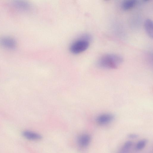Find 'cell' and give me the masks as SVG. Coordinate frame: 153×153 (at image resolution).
<instances>
[{
  "instance_id": "obj_10",
  "label": "cell",
  "mask_w": 153,
  "mask_h": 153,
  "mask_svg": "<svg viewBox=\"0 0 153 153\" xmlns=\"http://www.w3.org/2000/svg\"><path fill=\"white\" fill-rule=\"evenodd\" d=\"M147 142V140L146 139H143L137 143L136 146V148L138 150H140L143 149L146 146Z\"/></svg>"
},
{
  "instance_id": "obj_3",
  "label": "cell",
  "mask_w": 153,
  "mask_h": 153,
  "mask_svg": "<svg viewBox=\"0 0 153 153\" xmlns=\"http://www.w3.org/2000/svg\"><path fill=\"white\" fill-rule=\"evenodd\" d=\"M0 45L6 49H13L16 47V42L12 37L3 36L0 37Z\"/></svg>"
},
{
  "instance_id": "obj_1",
  "label": "cell",
  "mask_w": 153,
  "mask_h": 153,
  "mask_svg": "<svg viewBox=\"0 0 153 153\" xmlns=\"http://www.w3.org/2000/svg\"><path fill=\"white\" fill-rule=\"evenodd\" d=\"M123 61L122 57L114 54H108L102 56L98 60L97 64L100 67L107 69H116Z\"/></svg>"
},
{
  "instance_id": "obj_5",
  "label": "cell",
  "mask_w": 153,
  "mask_h": 153,
  "mask_svg": "<svg viewBox=\"0 0 153 153\" xmlns=\"http://www.w3.org/2000/svg\"><path fill=\"white\" fill-rule=\"evenodd\" d=\"M13 7L16 9L22 11H27L30 8V4L27 2L21 0H16L12 2Z\"/></svg>"
},
{
  "instance_id": "obj_12",
  "label": "cell",
  "mask_w": 153,
  "mask_h": 153,
  "mask_svg": "<svg viewBox=\"0 0 153 153\" xmlns=\"http://www.w3.org/2000/svg\"><path fill=\"white\" fill-rule=\"evenodd\" d=\"M127 137L129 138L135 139L138 137V134H136L131 133L129 134L128 135Z\"/></svg>"
},
{
  "instance_id": "obj_6",
  "label": "cell",
  "mask_w": 153,
  "mask_h": 153,
  "mask_svg": "<svg viewBox=\"0 0 153 153\" xmlns=\"http://www.w3.org/2000/svg\"><path fill=\"white\" fill-rule=\"evenodd\" d=\"M91 140L90 136L87 134H84L79 136L77 139L78 145L81 147L85 148L88 146Z\"/></svg>"
},
{
  "instance_id": "obj_8",
  "label": "cell",
  "mask_w": 153,
  "mask_h": 153,
  "mask_svg": "<svg viewBox=\"0 0 153 153\" xmlns=\"http://www.w3.org/2000/svg\"><path fill=\"white\" fill-rule=\"evenodd\" d=\"M144 27L145 30L150 38H152L153 36V23L149 19H146L144 22Z\"/></svg>"
},
{
  "instance_id": "obj_7",
  "label": "cell",
  "mask_w": 153,
  "mask_h": 153,
  "mask_svg": "<svg viewBox=\"0 0 153 153\" xmlns=\"http://www.w3.org/2000/svg\"><path fill=\"white\" fill-rule=\"evenodd\" d=\"M22 135L25 138L30 140H39L42 138V136L40 134L29 131H23Z\"/></svg>"
},
{
  "instance_id": "obj_2",
  "label": "cell",
  "mask_w": 153,
  "mask_h": 153,
  "mask_svg": "<svg viewBox=\"0 0 153 153\" xmlns=\"http://www.w3.org/2000/svg\"><path fill=\"white\" fill-rule=\"evenodd\" d=\"M91 37L88 34H84L74 41L71 45L70 50L74 54H78L87 49L89 45Z\"/></svg>"
},
{
  "instance_id": "obj_9",
  "label": "cell",
  "mask_w": 153,
  "mask_h": 153,
  "mask_svg": "<svg viewBox=\"0 0 153 153\" xmlns=\"http://www.w3.org/2000/svg\"><path fill=\"white\" fill-rule=\"evenodd\" d=\"M137 1L134 0H128L124 1L121 6L125 10H128L132 9L136 5Z\"/></svg>"
},
{
  "instance_id": "obj_4",
  "label": "cell",
  "mask_w": 153,
  "mask_h": 153,
  "mask_svg": "<svg viewBox=\"0 0 153 153\" xmlns=\"http://www.w3.org/2000/svg\"><path fill=\"white\" fill-rule=\"evenodd\" d=\"M114 115L112 114L105 113L98 115L96 118V121L100 125H104L112 122L114 119Z\"/></svg>"
},
{
  "instance_id": "obj_11",
  "label": "cell",
  "mask_w": 153,
  "mask_h": 153,
  "mask_svg": "<svg viewBox=\"0 0 153 153\" xmlns=\"http://www.w3.org/2000/svg\"><path fill=\"white\" fill-rule=\"evenodd\" d=\"M131 146L128 144L125 143L119 153H128Z\"/></svg>"
}]
</instances>
